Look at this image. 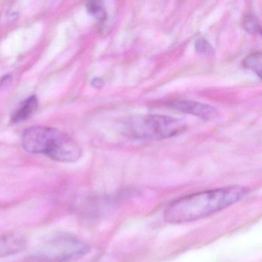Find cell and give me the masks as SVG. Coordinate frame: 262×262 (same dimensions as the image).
Returning <instances> with one entry per match:
<instances>
[{"instance_id": "obj_1", "label": "cell", "mask_w": 262, "mask_h": 262, "mask_svg": "<svg viewBox=\"0 0 262 262\" xmlns=\"http://www.w3.org/2000/svg\"><path fill=\"white\" fill-rule=\"evenodd\" d=\"M248 192L246 187L233 185L194 193L171 202L165 209L164 219L170 224L194 222L231 206Z\"/></svg>"}, {"instance_id": "obj_2", "label": "cell", "mask_w": 262, "mask_h": 262, "mask_svg": "<svg viewBox=\"0 0 262 262\" xmlns=\"http://www.w3.org/2000/svg\"><path fill=\"white\" fill-rule=\"evenodd\" d=\"M23 146L32 154H43L60 162H75L81 157L80 147L68 135L56 128L33 126L23 135Z\"/></svg>"}, {"instance_id": "obj_3", "label": "cell", "mask_w": 262, "mask_h": 262, "mask_svg": "<svg viewBox=\"0 0 262 262\" xmlns=\"http://www.w3.org/2000/svg\"><path fill=\"white\" fill-rule=\"evenodd\" d=\"M91 248L77 236L58 231L46 237L39 248V254L58 261L77 260L88 254Z\"/></svg>"}, {"instance_id": "obj_4", "label": "cell", "mask_w": 262, "mask_h": 262, "mask_svg": "<svg viewBox=\"0 0 262 262\" xmlns=\"http://www.w3.org/2000/svg\"><path fill=\"white\" fill-rule=\"evenodd\" d=\"M128 128L133 136L139 139H165L182 133L185 125L169 116L150 115L131 119Z\"/></svg>"}, {"instance_id": "obj_5", "label": "cell", "mask_w": 262, "mask_h": 262, "mask_svg": "<svg viewBox=\"0 0 262 262\" xmlns=\"http://www.w3.org/2000/svg\"><path fill=\"white\" fill-rule=\"evenodd\" d=\"M170 108L182 113L192 115L205 120L214 119L217 116V110L208 104L190 100H176L168 103Z\"/></svg>"}, {"instance_id": "obj_6", "label": "cell", "mask_w": 262, "mask_h": 262, "mask_svg": "<svg viewBox=\"0 0 262 262\" xmlns=\"http://www.w3.org/2000/svg\"><path fill=\"white\" fill-rule=\"evenodd\" d=\"M27 237L19 232H8L0 234V257H9L19 254L27 249Z\"/></svg>"}, {"instance_id": "obj_7", "label": "cell", "mask_w": 262, "mask_h": 262, "mask_svg": "<svg viewBox=\"0 0 262 262\" xmlns=\"http://www.w3.org/2000/svg\"><path fill=\"white\" fill-rule=\"evenodd\" d=\"M38 107V101L36 96H30L24 101L12 117V122H19L29 119L36 111Z\"/></svg>"}, {"instance_id": "obj_8", "label": "cell", "mask_w": 262, "mask_h": 262, "mask_svg": "<svg viewBox=\"0 0 262 262\" xmlns=\"http://www.w3.org/2000/svg\"><path fill=\"white\" fill-rule=\"evenodd\" d=\"M261 53L260 52L251 53L243 60V66L248 70H251L260 77L261 74Z\"/></svg>"}, {"instance_id": "obj_9", "label": "cell", "mask_w": 262, "mask_h": 262, "mask_svg": "<svg viewBox=\"0 0 262 262\" xmlns=\"http://www.w3.org/2000/svg\"><path fill=\"white\" fill-rule=\"evenodd\" d=\"M86 9L89 13L99 22L103 23L106 19V10L102 2L90 1L86 4Z\"/></svg>"}, {"instance_id": "obj_10", "label": "cell", "mask_w": 262, "mask_h": 262, "mask_svg": "<svg viewBox=\"0 0 262 262\" xmlns=\"http://www.w3.org/2000/svg\"><path fill=\"white\" fill-rule=\"evenodd\" d=\"M243 27L248 33L251 34L260 33V25L258 19L254 15H248L244 19Z\"/></svg>"}, {"instance_id": "obj_11", "label": "cell", "mask_w": 262, "mask_h": 262, "mask_svg": "<svg viewBox=\"0 0 262 262\" xmlns=\"http://www.w3.org/2000/svg\"><path fill=\"white\" fill-rule=\"evenodd\" d=\"M194 47L199 53H203V54L211 55L214 53V49L210 45L209 42L203 38H200L196 40Z\"/></svg>"}]
</instances>
